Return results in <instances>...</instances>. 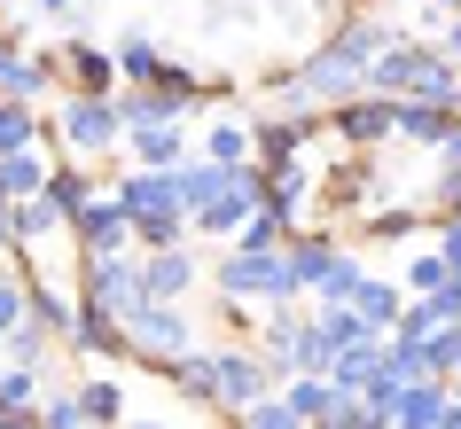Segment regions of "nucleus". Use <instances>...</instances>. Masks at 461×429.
Returning <instances> with one entry per match:
<instances>
[{
    "label": "nucleus",
    "instance_id": "24",
    "mask_svg": "<svg viewBox=\"0 0 461 429\" xmlns=\"http://www.w3.org/2000/svg\"><path fill=\"white\" fill-rule=\"evenodd\" d=\"M399 305H407V297H399V282H384V273H367V282H360V297H352V312H360V320H367L375 335H391Z\"/></svg>",
    "mask_w": 461,
    "mask_h": 429
},
{
    "label": "nucleus",
    "instance_id": "18",
    "mask_svg": "<svg viewBox=\"0 0 461 429\" xmlns=\"http://www.w3.org/2000/svg\"><path fill=\"white\" fill-rule=\"evenodd\" d=\"M172 188H180V211H212V203H219V195H227V172H219V165H203V156H188V165H180V172H172Z\"/></svg>",
    "mask_w": 461,
    "mask_h": 429
},
{
    "label": "nucleus",
    "instance_id": "2",
    "mask_svg": "<svg viewBox=\"0 0 461 429\" xmlns=\"http://www.w3.org/2000/svg\"><path fill=\"white\" fill-rule=\"evenodd\" d=\"M212 282L227 305H250V297H267V305H297L290 273H282V250H227L212 265Z\"/></svg>",
    "mask_w": 461,
    "mask_h": 429
},
{
    "label": "nucleus",
    "instance_id": "26",
    "mask_svg": "<svg viewBox=\"0 0 461 429\" xmlns=\"http://www.w3.org/2000/svg\"><path fill=\"white\" fill-rule=\"evenodd\" d=\"M360 258H344L337 250V265H329V273H321V289H313V312H337V305H352V297H360Z\"/></svg>",
    "mask_w": 461,
    "mask_h": 429
},
{
    "label": "nucleus",
    "instance_id": "25",
    "mask_svg": "<svg viewBox=\"0 0 461 429\" xmlns=\"http://www.w3.org/2000/svg\"><path fill=\"white\" fill-rule=\"evenodd\" d=\"M40 414V375L32 367H0V422H32Z\"/></svg>",
    "mask_w": 461,
    "mask_h": 429
},
{
    "label": "nucleus",
    "instance_id": "28",
    "mask_svg": "<svg viewBox=\"0 0 461 429\" xmlns=\"http://www.w3.org/2000/svg\"><path fill=\"white\" fill-rule=\"evenodd\" d=\"M48 141V125L32 118L24 102H0V156H16V148H40Z\"/></svg>",
    "mask_w": 461,
    "mask_h": 429
},
{
    "label": "nucleus",
    "instance_id": "40",
    "mask_svg": "<svg viewBox=\"0 0 461 429\" xmlns=\"http://www.w3.org/2000/svg\"><path fill=\"white\" fill-rule=\"evenodd\" d=\"M446 390H454V398H461V367H454V382H446Z\"/></svg>",
    "mask_w": 461,
    "mask_h": 429
},
{
    "label": "nucleus",
    "instance_id": "13",
    "mask_svg": "<svg viewBox=\"0 0 461 429\" xmlns=\"http://www.w3.org/2000/svg\"><path fill=\"white\" fill-rule=\"evenodd\" d=\"M133 172H180L188 165V133L180 125H149V133H133Z\"/></svg>",
    "mask_w": 461,
    "mask_h": 429
},
{
    "label": "nucleus",
    "instance_id": "33",
    "mask_svg": "<svg viewBox=\"0 0 461 429\" xmlns=\"http://www.w3.org/2000/svg\"><path fill=\"white\" fill-rule=\"evenodd\" d=\"M32 429H86V414H78V398L63 390V398H40V414H32Z\"/></svg>",
    "mask_w": 461,
    "mask_h": 429
},
{
    "label": "nucleus",
    "instance_id": "37",
    "mask_svg": "<svg viewBox=\"0 0 461 429\" xmlns=\"http://www.w3.org/2000/svg\"><path fill=\"white\" fill-rule=\"evenodd\" d=\"M438 429H461V398H446V414H438Z\"/></svg>",
    "mask_w": 461,
    "mask_h": 429
},
{
    "label": "nucleus",
    "instance_id": "39",
    "mask_svg": "<svg viewBox=\"0 0 461 429\" xmlns=\"http://www.w3.org/2000/svg\"><path fill=\"white\" fill-rule=\"evenodd\" d=\"M438 8H446V16H461V0H438Z\"/></svg>",
    "mask_w": 461,
    "mask_h": 429
},
{
    "label": "nucleus",
    "instance_id": "17",
    "mask_svg": "<svg viewBox=\"0 0 461 429\" xmlns=\"http://www.w3.org/2000/svg\"><path fill=\"white\" fill-rule=\"evenodd\" d=\"M282 406H290L305 429H329V414H337L344 398H337V390H329L321 375H290V382H282Z\"/></svg>",
    "mask_w": 461,
    "mask_h": 429
},
{
    "label": "nucleus",
    "instance_id": "16",
    "mask_svg": "<svg viewBox=\"0 0 461 429\" xmlns=\"http://www.w3.org/2000/svg\"><path fill=\"white\" fill-rule=\"evenodd\" d=\"M48 86H55V78L40 71L24 48H8V40H0V102H24V110H32V102L48 94Z\"/></svg>",
    "mask_w": 461,
    "mask_h": 429
},
{
    "label": "nucleus",
    "instance_id": "8",
    "mask_svg": "<svg viewBox=\"0 0 461 429\" xmlns=\"http://www.w3.org/2000/svg\"><path fill=\"white\" fill-rule=\"evenodd\" d=\"M133 282H141V297H149V305H180V297H188V289L203 282V273H195L188 242H180V250H149V258L133 265Z\"/></svg>",
    "mask_w": 461,
    "mask_h": 429
},
{
    "label": "nucleus",
    "instance_id": "30",
    "mask_svg": "<svg viewBox=\"0 0 461 429\" xmlns=\"http://www.w3.org/2000/svg\"><path fill=\"white\" fill-rule=\"evenodd\" d=\"M282 242H290V227H282V219L250 211L243 227H235V242H227V250H282Z\"/></svg>",
    "mask_w": 461,
    "mask_h": 429
},
{
    "label": "nucleus",
    "instance_id": "4",
    "mask_svg": "<svg viewBox=\"0 0 461 429\" xmlns=\"http://www.w3.org/2000/svg\"><path fill=\"white\" fill-rule=\"evenodd\" d=\"M212 375H219V414H250V406L274 390L267 359L250 352V344H219V352H212Z\"/></svg>",
    "mask_w": 461,
    "mask_h": 429
},
{
    "label": "nucleus",
    "instance_id": "21",
    "mask_svg": "<svg viewBox=\"0 0 461 429\" xmlns=\"http://www.w3.org/2000/svg\"><path fill=\"white\" fill-rule=\"evenodd\" d=\"M165 382L180 390L188 406H219V375H212V352H188V359H172Z\"/></svg>",
    "mask_w": 461,
    "mask_h": 429
},
{
    "label": "nucleus",
    "instance_id": "27",
    "mask_svg": "<svg viewBox=\"0 0 461 429\" xmlns=\"http://www.w3.org/2000/svg\"><path fill=\"white\" fill-rule=\"evenodd\" d=\"M446 282H454V273H446V258H438V250H414V258L399 265V297H438Z\"/></svg>",
    "mask_w": 461,
    "mask_h": 429
},
{
    "label": "nucleus",
    "instance_id": "38",
    "mask_svg": "<svg viewBox=\"0 0 461 429\" xmlns=\"http://www.w3.org/2000/svg\"><path fill=\"white\" fill-rule=\"evenodd\" d=\"M118 429H172V422H118Z\"/></svg>",
    "mask_w": 461,
    "mask_h": 429
},
{
    "label": "nucleus",
    "instance_id": "7",
    "mask_svg": "<svg viewBox=\"0 0 461 429\" xmlns=\"http://www.w3.org/2000/svg\"><path fill=\"white\" fill-rule=\"evenodd\" d=\"M55 78H71V94H95L110 102V86H118V71H110V48H95V40H63V48H48Z\"/></svg>",
    "mask_w": 461,
    "mask_h": 429
},
{
    "label": "nucleus",
    "instance_id": "22",
    "mask_svg": "<svg viewBox=\"0 0 461 429\" xmlns=\"http://www.w3.org/2000/svg\"><path fill=\"white\" fill-rule=\"evenodd\" d=\"M48 165H55V156H40V148H16V156H0V188H8V203H32V195L48 188Z\"/></svg>",
    "mask_w": 461,
    "mask_h": 429
},
{
    "label": "nucleus",
    "instance_id": "6",
    "mask_svg": "<svg viewBox=\"0 0 461 429\" xmlns=\"http://www.w3.org/2000/svg\"><path fill=\"white\" fill-rule=\"evenodd\" d=\"M63 235H78V250H102V258H125L133 250V219H125L118 195H95L86 211H71V227Z\"/></svg>",
    "mask_w": 461,
    "mask_h": 429
},
{
    "label": "nucleus",
    "instance_id": "29",
    "mask_svg": "<svg viewBox=\"0 0 461 429\" xmlns=\"http://www.w3.org/2000/svg\"><path fill=\"white\" fill-rule=\"evenodd\" d=\"M0 352H8V367H32V375H40V367H48V328L24 320L16 335H0Z\"/></svg>",
    "mask_w": 461,
    "mask_h": 429
},
{
    "label": "nucleus",
    "instance_id": "12",
    "mask_svg": "<svg viewBox=\"0 0 461 429\" xmlns=\"http://www.w3.org/2000/svg\"><path fill=\"white\" fill-rule=\"evenodd\" d=\"M110 71H118V86H149V78L165 71V55H157L149 31H118L110 40Z\"/></svg>",
    "mask_w": 461,
    "mask_h": 429
},
{
    "label": "nucleus",
    "instance_id": "43",
    "mask_svg": "<svg viewBox=\"0 0 461 429\" xmlns=\"http://www.w3.org/2000/svg\"><path fill=\"white\" fill-rule=\"evenodd\" d=\"M454 118H461V102H454Z\"/></svg>",
    "mask_w": 461,
    "mask_h": 429
},
{
    "label": "nucleus",
    "instance_id": "32",
    "mask_svg": "<svg viewBox=\"0 0 461 429\" xmlns=\"http://www.w3.org/2000/svg\"><path fill=\"white\" fill-rule=\"evenodd\" d=\"M235 422H243V429H305L290 406H282V390H267V398L250 406V414H235Z\"/></svg>",
    "mask_w": 461,
    "mask_h": 429
},
{
    "label": "nucleus",
    "instance_id": "35",
    "mask_svg": "<svg viewBox=\"0 0 461 429\" xmlns=\"http://www.w3.org/2000/svg\"><path fill=\"white\" fill-rule=\"evenodd\" d=\"M438 258H446V273L461 282V211H454V219H438Z\"/></svg>",
    "mask_w": 461,
    "mask_h": 429
},
{
    "label": "nucleus",
    "instance_id": "1",
    "mask_svg": "<svg viewBox=\"0 0 461 429\" xmlns=\"http://www.w3.org/2000/svg\"><path fill=\"white\" fill-rule=\"evenodd\" d=\"M118 328H125V352L149 359L157 375H165L172 359H188V352H195V328H188V312H180V305H149V297H141V305L125 312Z\"/></svg>",
    "mask_w": 461,
    "mask_h": 429
},
{
    "label": "nucleus",
    "instance_id": "14",
    "mask_svg": "<svg viewBox=\"0 0 461 429\" xmlns=\"http://www.w3.org/2000/svg\"><path fill=\"white\" fill-rule=\"evenodd\" d=\"M446 382H399V398H391V429H438V414H446Z\"/></svg>",
    "mask_w": 461,
    "mask_h": 429
},
{
    "label": "nucleus",
    "instance_id": "11",
    "mask_svg": "<svg viewBox=\"0 0 461 429\" xmlns=\"http://www.w3.org/2000/svg\"><path fill=\"white\" fill-rule=\"evenodd\" d=\"M454 110H430V102H391V141H414V148H438L454 133Z\"/></svg>",
    "mask_w": 461,
    "mask_h": 429
},
{
    "label": "nucleus",
    "instance_id": "5",
    "mask_svg": "<svg viewBox=\"0 0 461 429\" xmlns=\"http://www.w3.org/2000/svg\"><path fill=\"white\" fill-rule=\"evenodd\" d=\"M78 282H86V297H78V305H102L110 320H125V312L141 305L133 258H102V250H78Z\"/></svg>",
    "mask_w": 461,
    "mask_h": 429
},
{
    "label": "nucleus",
    "instance_id": "44",
    "mask_svg": "<svg viewBox=\"0 0 461 429\" xmlns=\"http://www.w3.org/2000/svg\"><path fill=\"white\" fill-rule=\"evenodd\" d=\"M235 429H243V422H235Z\"/></svg>",
    "mask_w": 461,
    "mask_h": 429
},
{
    "label": "nucleus",
    "instance_id": "3",
    "mask_svg": "<svg viewBox=\"0 0 461 429\" xmlns=\"http://www.w3.org/2000/svg\"><path fill=\"white\" fill-rule=\"evenodd\" d=\"M55 141L71 148V165H95L102 148L118 141V110H110V102H95V94H71L63 110H55Z\"/></svg>",
    "mask_w": 461,
    "mask_h": 429
},
{
    "label": "nucleus",
    "instance_id": "34",
    "mask_svg": "<svg viewBox=\"0 0 461 429\" xmlns=\"http://www.w3.org/2000/svg\"><path fill=\"white\" fill-rule=\"evenodd\" d=\"M16 328H24V282L0 273V335H16Z\"/></svg>",
    "mask_w": 461,
    "mask_h": 429
},
{
    "label": "nucleus",
    "instance_id": "19",
    "mask_svg": "<svg viewBox=\"0 0 461 429\" xmlns=\"http://www.w3.org/2000/svg\"><path fill=\"white\" fill-rule=\"evenodd\" d=\"M71 398H78V414H86V429H118V422H125V382H118V375L78 382Z\"/></svg>",
    "mask_w": 461,
    "mask_h": 429
},
{
    "label": "nucleus",
    "instance_id": "41",
    "mask_svg": "<svg viewBox=\"0 0 461 429\" xmlns=\"http://www.w3.org/2000/svg\"><path fill=\"white\" fill-rule=\"evenodd\" d=\"M0 429H32V422H0Z\"/></svg>",
    "mask_w": 461,
    "mask_h": 429
},
{
    "label": "nucleus",
    "instance_id": "42",
    "mask_svg": "<svg viewBox=\"0 0 461 429\" xmlns=\"http://www.w3.org/2000/svg\"><path fill=\"white\" fill-rule=\"evenodd\" d=\"M391 8H414V0H391Z\"/></svg>",
    "mask_w": 461,
    "mask_h": 429
},
{
    "label": "nucleus",
    "instance_id": "15",
    "mask_svg": "<svg viewBox=\"0 0 461 429\" xmlns=\"http://www.w3.org/2000/svg\"><path fill=\"white\" fill-rule=\"evenodd\" d=\"M40 203H48V211L71 227V211H86V203H95V172H86V165H48V188H40Z\"/></svg>",
    "mask_w": 461,
    "mask_h": 429
},
{
    "label": "nucleus",
    "instance_id": "31",
    "mask_svg": "<svg viewBox=\"0 0 461 429\" xmlns=\"http://www.w3.org/2000/svg\"><path fill=\"white\" fill-rule=\"evenodd\" d=\"M422 235V219L414 211H375V219H360V242H414Z\"/></svg>",
    "mask_w": 461,
    "mask_h": 429
},
{
    "label": "nucleus",
    "instance_id": "23",
    "mask_svg": "<svg viewBox=\"0 0 461 429\" xmlns=\"http://www.w3.org/2000/svg\"><path fill=\"white\" fill-rule=\"evenodd\" d=\"M48 235H63V219H55L40 195H32V203H8V242H16L24 258H32V250H40Z\"/></svg>",
    "mask_w": 461,
    "mask_h": 429
},
{
    "label": "nucleus",
    "instance_id": "10",
    "mask_svg": "<svg viewBox=\"0 0 461 429\" xmlns=\"http://www.w3.org/2000/svg\"><path fill=\"white\" fill-rule=\"evenodd\" d=\"M63 344H71V352H86V359H133V352H125V328H118L102 305H78Z\"/></svg>",
    "mask_w": 461,
    "mask_h": 429
},
{
    "label": "nucleus",
    "instance_id": "20",
    "mask_svg": "<svg viewBox=\"0 0 461 429\" xmlns=\"http://www.w3.org/2000/svg\"><path fill=\"white\" fill-rule=\"evenodd\" d=\"M203 165L243 172V165H250V118H219L212 133H203Z\"/></svg>",
    "mask_w": 461,
    "mask_h": 429
},
{
    "label": "nucleus",
    "instance_id": "36",
    "mask_svg": "<svg viewBox=\"0 0 461 429\" xmlns=\"http://www.w3.org/2000/svg\"><path fill=\"white\" fill-rule=\"evenodd\" d=\"M32 8H48L55 24H86V0H32Z\"/></svg>",
    "mask_w": 461,
    "mask_h": 429
},
{
    "label": "nucleus",
    "instance_id": "9",
    "mask_svg": "<svg viewBox=\"0 0 461 429\" xmlns=\"http://www.w3.org/2000/svg\"><path fill=\"white\" fill-rule=\"evenodd\" d=\"M329 133H337L344 148H384L391 141V102H367V94H352V102H337V110H329Z\"/></svg>",
    "mask_w": 461,
    "mask_h": 429
}]
</instances>
